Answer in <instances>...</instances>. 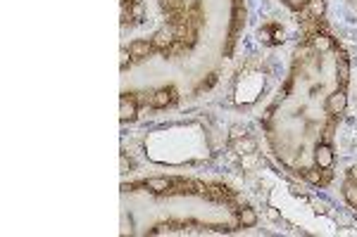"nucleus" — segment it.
Listing matches in <instances>:
<instances>
[{
	"label": "nucleus",
	"instance_id": "39448f33",
	"mask_svg": "<svg viewBox=\"0 0 357 237\" xmlns=\"http://www.w3.org/2000/svg\"><path fill=\"white\" fill-rule=\"evenodd\" d=\"M341 197L345 199V204L357 213V164L345 171L343 181H341Z\"/></svg>",
	"mask_w": 357,
	"mask_h": 237
},
{
	"label": "nucleus",
	"instance_id": "20e7f679",
	"mask_svg": "<svg viewBox=\"0 0 357 237\" xmlns=\"http://www.w3.org/2000/svg\"><path fill=\"white\" fill-rule=\"evenodd\" d=\"M146 19V3L143 0H122V26H136Z\"/></svg>",
	"mask_w": 357,
	"mask_h": 237
},
{
	"label": "nucleus",
	"instance_id": "6e6552de",
	"mask_svg": "<svg viewBox=\"0 0 357 237\" xmlns=\"http://www.w3.org/2000/svg\"><path fill=\"white\" fill-rule=\"evenodd\" d=\"M348 3L353 5V10H355V13H357V0H348Z\"/></svg>",
	"mask_w": 357,
	"mask_h": 237
},
{
	"label": "nucleus",
	"instance_id": "f257e3e1",
	"mask_svg": "<svg viewBox=\"0 0 357 237\" xmlns=\"http://www.w3.org/2000/svg\"><path fill=\"white\" fill-rule=\"evenodd\" d=\"M348 50L324 17H307L289 76L260 126L276 161L314 188H326L336 173V133L348 109Z\"/></svg>",
	"mask_w": 357,
	"mask_h": 237
},
{
	"label": "nucleus",
	"instance_id": "423d86ee",
	"mask_svg": "<svg viewBox=\"0 0 357 237\" xmlns=\"http://www.w3.org/2000/svg\"><path fill=\"white\" fill-rule=\"evenodd\" d=\"M138 114H141V102H138V97L124 92L122 100H119V119L126 124V121H136Z\"/></svg>",
	"mask_w": 357,
	"mask_h": 237
},
{
	"label": "nucleus",
	"instance_id": "f03ea898",
	"mask_svg": "<svg viewBox=\"0 0 357 237\" xmlns=\"http://www.w3.org/2000/svg\"><path fill=\"white\" fill-rule=\"evenodd\" d=\"M178 100H181V90H178L174 83L162 85V88L148 92V107L151 109H169V107L178 105Z\"/></svg>",
	"mask_w": 357,
	"mask_h": 237
},
{
	"label": "nucleus",
	"instance_id": "7ed1b4c3",
	"mask_svg": "<svg viewBox=\"0 0 357 237\" xmlns=\"http://www.w3.org/2000/svg\"><path fill=\"white\" fill-rule=\"evenodd\" d=\"M291 13L307 17H324V0H281Z\"/></svg>",
	"mask_w": 357,
	"mask_h": 237
},
{
	"label": "nucleus",
	"instance_id": "0eeeda50",
	"mask_svg": "<svg viewBox=\"0 0 357 237\" xmlns=\"http://www.w3.org/2000/svg\"><path fill=\"white\" fill-rule=\"evenodd\" d=\"M155 55V48H153V40L151 36L148 38H136V40H131L129 43V57L131 60H148V57H153Z\"/></svg>",
	"mask_w": 357,
	"mask_h": 237
}]
</instances>
